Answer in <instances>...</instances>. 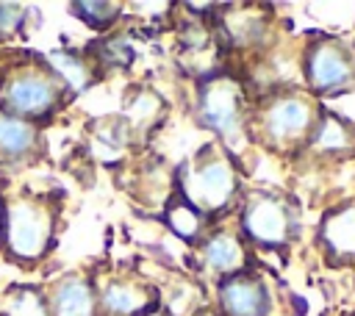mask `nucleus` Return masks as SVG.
Returning a JSON list of instances; mask_svg holds the SVG:
<instances>
[{"label": "nucleus", "instance_id": "15", "mask_svg": "<svg viewBox=\"0 0 355 316\" xmlns=\"http://www.w3.org/2000/svg\"><path fill=\"white\" fill-rule=\"evenodd\" d=\"M36 128L33 122L8 116L0 111V158L6 161H19L36 147Z\"/></svg>", "mask_w": 355, "mask_h": 316}, {"label": "nucleus", "instance_id": "9", "mask_svg": "<svg viewBox=\"0 0 355 316\" xmlns=\"http://www.w3.org/2000/svg\"><path fill=\"white\" fill-rule=\"evenodd\" d=\"M153 299L150 286L128 277H114L97 291V305L111 316H144L153 310Z\"/></svg>", "mask_w": 355, "mask_h": 316}, {"label": "nucleus", "instance_id": "16", "mask_svg": "<svg viewBox=\"0 0 355 316\" xmlns=\"http://www.w3.org/2000/svg\"><path fill=\"white\" fill-rule=\"evenodd\" d=\"M47 64L53 67V72L58 75V80L69 91H83L92 83V67H89V61L80 53L61 50V53H53Z\"/></svg>", "mask_w": 355, "mask_h": 316}, {"label": "nucleus", "instance_id": "4", "mask_svg": "<svg viewBox=\"0 0 355 316\" xmlns=\"http://www.w3.org/2000/svg\"><path fill=\"white\" fill-rule=\"evenodd\" d=\"M241 230L250 241L266 249H283L297 238L300 213L291 197L280 191H252L241 211Z\"/></svg>", "mask_w": 355, "mask_h": 316}, {"label": "nucleus", "instance_id": "1", "mask_svg": "<svg viewBox=\"0 0 355 316\" xmlns=\"http://www.w3.org/2000/svg\"><path fill=\"white\" fill-rule=\"evenodd\" d=\"M178 191L197 205L208 219L225 211L239 191V172L230 152L205 144L178 172Z\"/></svg>", "mask_w": 355, "mask_h": 316}, {"label": "nucleus", "instance_id": "11", "mask_svg": "<svg viewBox=\"0 0 355 316\" xmlns=\"http://www.w3.org/2000/svg\"><path fill=\"white\" fill-rule=\"evenodd\" d=\"M200 263L205 266V272L219 274V277L244 272L247 252H244L241 238L233 233H214V236L202 238L200 241Z\"/></svg>", "mask_w": 355, "mask_h": 316}, {"label": "nucleus", "instance_id": "5", "mask_svg": "<svg viewBox=\"0 0 355 316\" xmlns=\"http://www.w3.org/2000/svg\"><path fill=\"white\" fill-rule=\"evenodd\" d=\"M319 108L302 97V94H280L269 100L261 111V133L263 139L277 147H297L300 141H308L313 125H316Z\"/></svg>", "mask_w": 355, "mask_h": 316}, {"label": "nucleus", "instance_id": "18", "mask_svg": "<svg viewBox=\"0 0 355 316\" xmlns=\"http://www.w3.org/2000/svg\"><path fill=\"white\" fill-rule=\"evenodd\" d=\"M72 11H75V17H80L86 25H92V28H105V25H111V22L119 17L122 6H119V3H108V0H103V3H75Z\"/></svg>", "mask_w": 355, "mask_h": 316}, {"label": "nucleus", "instance_id": "7", "mask_svg": "<svg viewBox=\"0 0 355 316\" xmlns=\"http://www.w3.org/2000/svg\"><path fill=\"white\" fill-rule=\"evenodd\" d=\"M305 78L313 91L333 94L355 80V53L336 36H324L305 53Z\"/></svg>", "mask_w": 355, "mask_h": 316}, {"label": "nucleus", "instance_id": "20", "mask_svg": "<svg viewBox=\"0 0 355 316\" xmlns=\"http://www.w3.org/2000/svg\"><path fill=\"white\" fill-rule=\"evenodd\" d=\"M0 241H3V200H0Z\"/></svg>", "mask_w": 355, "mask_h": 316}, {"label": "nucleus", "instance_id": "19", "mask_svg": "<svg viewBox=\"0 0 355 316\" xmlns=\"http://www.w3.org/2000/svg\"><path fill=\"white\" fill-rule=\"evenodd\" d=\"M25 22V8L17 3H0V36H8L14 30H19V25Z\"/></svg>", "mask_w": 355, "mask_h": 316}, {"label": "nucleus", "instance_id": "3", "mask_svg": "<svg viewBox=\"0 0 355 316\" xmlns=\"http://www.w3.org/2000/svg\"><path fill=\"white\" fill-rule=\"evenodd\" d=\"M64 94V83L53 72L47 61H28L17 64L0 80V108L8 116L36 122L53 114Z\"/></svg>", "mask_w": 355, "mask_h": 316}, {"label": "nucleus", "instance_id": "13", "mask_svg": "<svg viewBox=\"0 0 355 316\" xmlns=\"http://www.w3.org/2000/svg\"><path fill=\"white\" fill-rule=\"evenodd\" d=\"M305 144L319 155L341 158V155H349L355 150V130L347 119L336 116L333 111H319L316 125H313Z\"/></svg>", "mask_w": 355, "mask_h": 316}, {"label": "nucleus", "instance_id": "8", "mask_svg": "<svg viewBox=\"0 0 355 316\" xmlns=\"http://www.w3.org/2000/svg\"><path fill=\"white\" fill-rule=\"evenodd\" d=\"M219 308L225 316H269L272 294L269 286L250 272H236L219 280Z\"/></svg>", "mask_w": 355, "mask_h": 316}, {"label": "nucleus", "instance_id": "10", "mask_svg": "<svg viewBox=\"0 0 355 316\" xmlns=\"http://www.w3.org/2000/svg\"><path fill=\"white\" fill-rule=\"evenodd\" d=\"M319 247L324 249L327 258H336V261L355 258V202H344L322 216Z\"/></svg>", "mask_w": 355, "mask_h": 316}, {"label": "nucleus", "instance_id": "21", "mask_svg": "<svg viewBox=\"0 0 355 316\" xmlns=\"http://www.w3.org/2000/svg\"><path fill=\"white\" fill-rule=\"evenodd\" d=\"M144 316H169V313H164V310H150V313H144Z\"/></svg>", "mask_w": 355, "mask_h": 316}, {"label": "nucleus", "instance_id": "14", "mask_svg": "<svg viewBox=\"0 0 355 316\" xmlns=\"http://www.w3.org/2000/svg\"><path fill=\"white\" fill-rule=\"evenodd\" d=\"M164 219H166L169 230H172L178 238L189 241V244H200V241H202V233H205V227H208V216H205L197 205H191L180 191H175V194L166 200Z\"/></svg>", "mask_w": 355, "mask_h": 316}, {"label": "nucleus", "instance_id": "17", "mask_svg": "<svg viewBox=\"0 0 355 316\" xmlns=\"http://www.w3.org/2000/svg\"><path fill=\"white\" fill-rule=\"evenodd\" d=\"M3 316H50V305L39 288L11 286L3 297Z\"/></svg>", "mask_w": 355, "mask_h": 316}, {"label": "nucleus", "instance_id": "2", "mask_svg": "<svg viewBox=\"0 0 355 316\" xmlns=\"http://www.w3.org/2000/svg\"><path fill=\"white\" fill-rule=\"evenodd\" d=\"M55 205L42 194L3 200V244L14 261H39L53 247Z\"/></svg>", "mask_w": 355, "mask_h": 316}, {"label": "nucleus", "instance_id": "12", "mask_svg": "<svg viewBox=\"0 0 355 316\" xmlns=\"http://www.w3.org/2000/svg\"><path fill=\"white\" fill-rule=\"evenodd\" d=\"M50 316H94L97 313V288L92 280L69 274L58 280L50 299Z\"/></svg>", "mask_w": 355, "mask_h": 316}, {"label": "nucleus", "instance_id": "6", "mask_svg": "<svg viewBox=\"0 0 355 316\" xmlns=\"http://www.w3.org/2000/svg\"><path fill=\"white\" fill-rule=\"evenodd\" d=\"M197 111L205 128H211L219 139H225L230 147L241 141L244 130V100L241 89L230 78H208L200 86Z\"/></svg>", "mask_w": 355, "mask_h": 316}]
</instances>
